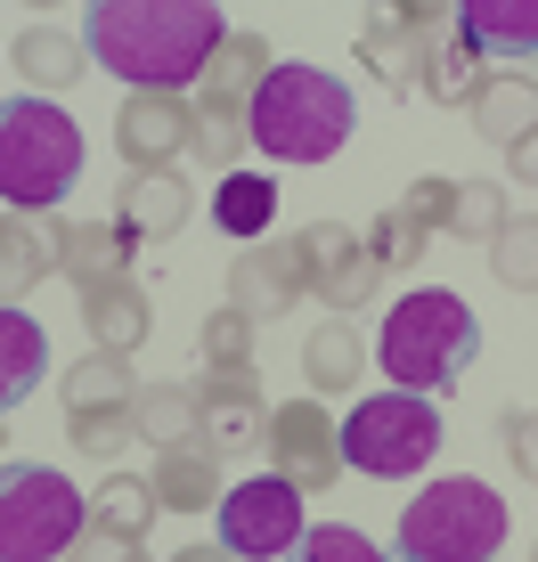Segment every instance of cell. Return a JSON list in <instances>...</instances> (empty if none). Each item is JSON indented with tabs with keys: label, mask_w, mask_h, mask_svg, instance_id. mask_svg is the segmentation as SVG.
<instances>
[{
	"label": "cell",
	"mask_w": 538,
	"mask_h": 562,
	"mask_svg": "<svg viewBox=\"0 0 538 562\" xmlns=\"http://www.w3.org/2000/svg\"><path fill=\"white\" fill-rule=\"evenodd\" d=\"M82 318H90V342H99V351L131 359L147 342V326H156V310H147V294L123 278V285H99V294L82 302Z\"/></svg>",
	"instance_id": "28"
},
{
	"label": "cell",
	"mask_w": 538,
	"mask_h": 562,
	"mask_svg": "<svg viewBox=\"0 0 538 562\" xmlns=\"http://www.w3.org/2000/svg\"><path fill=\"white\" fill-rule=\"evenodd\" d=\"M449 25L482 57H530L538 49V0H466Z\"/></svg>",
	"instance_id": "20"
},
{
	"label": "cell",
	"mask_w": 538,
	"mask_h": 562,
	"mask_svg": "<svg viewBox=\"0 0 538 562\" xmlns=\"http://www.w3.org/2000/svg\"><path fill=\"white\" fill-rule=\"evenodd\" d=\"M440 228H449V180H416L400 204H383V212H376L368 254H376V269H416Z\"/></svg>",
	"instance_id": "14"
},
{
	"label": "cell",
	"mask_w": 538,
	"mask_h": 562,
	"mask_svg": "<svg viewBox=\"0 0 538 562\" xmlns=\"http://www.w3.org/2000/svg\"><path fill=\"white\" fill-rule=\"evenodd\" d=\"M466 114H473V131H482L490 147H514V139L538 131V82L530 74H490V82L466 99Z\"/></svg>",
	"instance_id": "21"
},
{
	"label": "cell",
	"mask_w": 538,
	"mask_h": 562,
	"mask_svg": "<svg viewBox=\"0 0 538 562\" xmlns=\"http://www.w3.org/2000/svg\"><path fill=\"white\" fill-rule=\"evenodd\" d=\"M66 562H139V547H123V538H107V530H82L66 547Z\"/></svg>",
	"instance_id": "38"
},
{
	"label": "cell",
	"mask_w": 538,
	"mask_h": 562,
	"mask_svg": "<svg viewBox=\"0 0 538 562\" xmlns=\"http://www.w3.org/2000/svg\"><path fill=\"white\" fill-rule=\"evenodd\" d=\"M131 424H139V440L156 457L188 449V440H204V400H197V383H147L139 408H131Z\"/></svg>",
	"instance_id": "24"
},
{
	"label": "cell",
	"mask_w": 538,
	"mask_h": 562,
	"mask_svg": "<svg viewBox=\"0 0 538 562\" xmlns=\"http://www.w3.org/2000/svg\"><path fill=\"white\" fill-rule=\"evenodd\" d=\"M530 562H538V538H530Z\"/></svg>",
	"instance_id": "41"
},
{
	"label": "cell",
	"mask_w": 538,
	"mask_h": 562,
	"mask_svg": "<svg viewBox=\"0 0 538 562\" xmlns=\"http://www.w3.org/2000/svg\"><path fill=\"white\" fill-rule=\"evenodd\" d=\"M269 82V42L261 33H228L221 57L204 66V90L188 99V155L204 171H228L245 147V114H254V90Z\"/></svg>",
	"instance_id": "7"
},
{
	"label": "cell",
	"mask_w": 538,
	"mask_h": 562,
	"mask_svg": "<svg viewBox=\"0 0 538 562\" xmlns=\"http://www.w3.org/2000/svg\"><path fill=\"white\" fill-rule=\"evenodd\" d=\"M506 547V497L473 473H440L400 514V562H497Z\"/></svg>",
	"instance_id": "5"
},
{
	"label": "cell",
	"mask_w": 538,
	"mask_h": 562,
	"mask_svg": "<svg viewBox=\"0 0 538 562\" xmlns=\"http://www.w3.org/2000/svg\"><path fill=\"white\" fill-rule=\"evenodd\" d=\"M197 367H204V383H254V318L245 310H213L197 335Z\"/></svg>",
	"instance_id": "31"
},
{
	"label": "cell",
	"mask_w": 538,
	"mask_h": 562,
	"mask_svg": "<svg viewBox=\"0 0 538 562\" xmlns=\"http://www.w3.org/2000/svg\"><path fill=\"white\" fill-rule=\"evenodd\" d=\"M82 180V123L57 99H0V204L9 212H49Z\"/></svg>",
	"instance_id": "4"
},
{
	"label": "cell",
	"mask_w": 538,
	"mask_h": 562,
	"mask_svg": "<svg viewBox=\"0 0 538 562\" xmlns=\"http://www.w3.org/2000/svg\"><path fill=\"white\" fill-rule=\"evenodd\" d=\"M440 457V408L425 392H376L343 416V464L368 481H408Z\"/></svg>",
	"instance_id": "8"
},
{
	"label": "cell",
	"mask_w": 538,
	"mask_h": 562,
	"mask_svg": "<svg viewBox=\"0 0 538 562\" xmlns=\"http://www.w3.org/2000/svg\"><path fill=\"white\" fill-rule=\"evenodd\" d=\"M302 302V261L294 245H245L237 261H228V310H245V318H278V310Z\"/></svg>",
	"instance_id": "15"
},
{
	"label": "cell",
	"mask_w": 538,
	"mask_h": 562,
	"mask_svg": "<svg viewBox=\"0 0 538 562\" xmlns=\"http://www.w3.org/2000/svg\"><path fill=\"white\" fill-rule=\"evenodd\" d=\"M506 171H514V180H530V188H538V131H530V139H514V147H506Z\"/></svg>",
	"instance_id": "39"
},
{
	"label": "cell",
	"mask_w": 538,
	"mask_h": 562,
	"mask_svg": "<svg viewBox=\"0 0 538 562\" xmlns=\"http://www.w3.org/2000/svg\"><path fill=\"white\" fill-rule=\"evenodd\" d=\"M49 269H57L49 228H42V221H25V212H0V310H9L16 294H33Z\"/></svg>",
	"instance_id": "29"
},
{
	"label": "cell",
	"mask_w": 538,
	"mask_h": 562,
	"mask_svg": "<svg viewBox=\"0 0 538 562\" xmlns=\"http://www.w3.org/2000/svg\"><path fill=\"white\" fill-rule=\"evenodd\" d=\"M188 212H197V188L180 171H123V188H114V228L123 237H180Z\"/></svg>",
	"instance_id": "16"
},
{
	"label": "cell",
	"mask_w": 538,
	"mask_h": 562,
	"mask_svg": "<svg viewBox=\"0 0 538 562\" xmlns=\"http://www.w3.org/2000/svg\"><path fill=\"white\" fill-rule=\"evenodd\" d=\"M228 25L213 0H90L82 9V49L90 66H107L131 90H171L204 82V66L221 57Z\"/></svg>",
	"instance_id": "1"
},
{
	"label": "cell",
	"mask_w": 538,
	"mask_h": 562,
	"mask_svg": "<svg viewBox=\"0 0 538 562\" xmlns=\"http://www.w3.org/2000/svg\"><path fill=\"white\" fill-rule=\"evenodd\" d=\"M147 490H156L164 514H204V506H221V457L204 449V440H188V449H164L156 473H147Z\"/></svg>",
	"instance_id": "19"
},
{
	"label": "cell",
	"mask_w": 538,
	"mask_h": 562,
	"mask_svg": "<svg viewBox=\"0 0 538 562\" xmlns=\"http://www.w3.org/2000/svg\"><path fill=\"white\" fill-rule=\"evenodd\" d=\"M49 375V335L25 318V310H0V416L25 408Z\"/></svg>",
	"instance_id": "22"
},
{
	"label": "cell",
	"mask_w": 538,
	"mask_h": 562,
	"mask_svg": "<svg viewBox=\"0 0 538 562\" xmlns=\"http://www.w3.org/2000/svg\"><path fill=\"white\" fill-rule=\"evenodd\" d=\"M294 261H302V294H318V302H335V318L351 302H368L376 294V254H368V237L359 228H343V221H311L294 237Z\"/></svg>",
	"instance_id": "10"
},
{
	"label": "cell",
	"mask_w": 538,
	"mask_h": 562,
	"mask_svg": "<svg viewBox=\"0 0 538 562\" xmlns=\"http://www.w3.org/2000/svg\"><path fill=\"white\" fill-rule=\"evenodd\" d=\"M376 359L392 375V392H449L466 383V367L482 359V318L449 294V285H416L383 310V335H376Z\"/></svg>",
	"instance_id": "2"
},
{
	"label": "cell",
	"mask_w": 538,
	"mask_h": 562,
	"mask_svg": "<svg viewBox=\"0 0 538 562\" xmlns=\"http://www.w3.org/2000/svg\"><path fill=\"white\" fill-rule=\"evenodd\" d=\"M139 408V375L114 351H90L82 367H66V416H131Z\"/></svg>",
	"instance_id": "25"
},
{
	"label": "cell",
	"mask_w": 538,
	"mask_h": 562,
	"mask_svg": "<svg viewBox=\"0 0 538 562\" xmlns=\"http://www.w3.org/2000/svg\"><path fill=\"white\" fill-rule=\"evenodd\" d=\"M302 530H311V521H302V490L285 473H254V481H237V490H221V506H213V538L237 562L294 554Z\"/></svg>",
	"instance_id": "9"
},
{
	"label": "cell",
	"mask_w": 538,
	"mask_h": 562,
	"mask_svg": "<svg viewBox=\"0 0 538 562\" xmlns=\"http://www.w3.org/2000/svg\"><path fill=\"white\" fill-rule=\"evenodd\" d=\"M171 562H237V554H228V547H221V538H213V547H180V554H171Z\"/></svg>",
	"instance_id": "40"
},
{
	"label": "cell",
	"mask_w": 538,
	"mask_h": 562,
	"mask_svg": "<svg viewBox=\"0 0 538 562\" xmlns=\"http://www.w3.org/2000/svg\"><path fill=\"white\" fill-rule=\"evenodd\" d=\"M66 440L82 457H114L123 440H139V424H131V416H66Z\"/></svg>",
	"instance_id": "36"
},
{
	"label": "cell",
	"mask_w": 538,
	"mask_h": 562,
	"mask_svg": "<svg viewBox=\"0 0 538 562\" xmlns=\"http://www.w3.org/2000/svg\"><path fill=\"white\" fill-rule=\"evenodd\" d=\"M514 212H506V196H497L490 180H449V237H497Z\"/></svg>",
	"instance_id": "33"
},
{
	"label": "cell",
	"mask_w": 538,
	"mask_h": 562,
	"mask_svg": "<svg viewBox=\"0 0 538 562\" xmlns=\"http://www.w3.org/2000/svg\"><path fill=\"white\" fill-rule=\"evenodd\" d=\"M213 221H221V237L261 245L269 221H278V180H269V171H221L213 180Z\"/></svg>",
	"instance_id": "26"
},
{
	"label": "cell",
	"mask_w": 538,
	"mask_h": 562,
	"mask_svg": "<svg viewBox=\"0 0 538 562\" xmlns=\"http://www.w3.org/2000/svg\"><path fill=\"white\" fill-rule=\"evenodd\" d=\"M506 457H514V473H530V481H538V408L506 416Z\"/></svg>",
	"instance_id": "37"
},
{
	"label": "cell",
	"mask_w": 538,
	"mask_h": 562,
	"mask_svg": "<svg viewBox=\"0 0 538 562\" xmlns=\"http://www.w3.org/2000/svg\"><path fill=\"white\" fill-rule=\"evenodd\" d=\"M490 269H497V285H514V294H530L538 285V221H506L490 237Z\"/></svg>",
	"instance_id": "34"
},
{
	"label": "cell",
	"mask_w": 538,
	"mask_h": 562,
	"mask_svg": "<svg viewBox=\"0 0 538 562\" xmlns=\"http://www.w3.org/2000/svg\"><path fill=\"white\" fill-rule=\"evenodd\" d=\"M285 562H383V547L368 530H351V521H318V530L294 538V554Z\"/></svg>",
	"instance_id": "35"
},
{
	"label": "cell",
	"mask_w": 538,
	"mask_h": 562,
	"mask_svg": "<svg viewBox=\"0 0 538 562\" xmlns=\"http://www.w3.org/2000/svg\"><path fill=\"white\" fill-rule=\"evenodd\" d=\"M490 82V66H482V49H473L466 42V33H440V42H433V57H425V90H433V99L440 106H466L473 99V90H482Z\"/></svg>",
	"instance_id": "32"
},
{
	"label": "cell",
	"mask_w": 538,
	"mask_h": 562,
	"mask_svg": "<svg viewBox=\"0 0 538 562\" xmlns=\"http://www.w3.org/2000/svg\"><path fill=\"white\" fill-rule=\"evenodd\" d=\"M49 254H57V269H66L82 294L131 278V237H123L114 221H57V228H49Z\"/></svg>",
	"instance_id": "17"
},
{
	"label": "cell",
	"mask_w": 538,
	"mask_h": 562,
	"mask_svg": "<svg viewBox=\"0 0 538 562\" xmlns=\"http://www.w3.org/2000/svg\"><path fill=\"white\" fill-rule=\"evenodd\" d=\"M90 530V497L57 464H0V562H57Z\"/></svg>",
	"instance_id": "6"
},
{
	"label": "cell",
	"mask_w": 538,
	"mask_h": 562,
	"mask_svg": "<svg viewBox=\"0 0 538 562\" xmlns=\"http://www.w3.org/2000/svg\"><path fill=\"white\" fill-rule=\"evenodd\" d=\"M156 490H147L139 473H114L99 497H90V530H107V538H123V547H147V530H156Z\"/></svg>",
	"instance_id": "30"
},
{
	"label": "cell",
	"mask_w": 538,
	"mask_h": 562,
	"mask_svg": "<svg viewBox=\"0 0 538 562\" xmlns=\"http://www.w3.org/2000/svg\"><path fill=\"white\" fill-rule=\"evenodd\" d=\"M204 400V449L213 457H254L269 440V408L254 400V383H197Z\"/></svg>",
	"instance_id": "18"
},
{
	"label": "cell",
	"mask_w": 538,
	"mask_h": 562,
	"mask_svg": "<svg viewBox=\"0 0 538 562\" xmlns=\"http://www.w3.org/2000/svg\"><path fill=\"white\" fill-rule=\"evenodd\" d=\"M82 66H90V49L74 42L66 25H33V33H16V74H25L33 99H57V90H74V82H82Z\"/></svg>",
	"instance_id": "23"
},
{
	"label": "cell",
	"mask_w": 538,
	"mask_h": 562,
	"mask_svg": "<svg viewBox=\"0 0 538 562\" xmlns=\"http://www.w3.org/2000/svg\"><path fill=\"white\" fill-rule=\"evenodd\" d=\"M114 147H123L131 171H171L188 155V99L171 90H131L114 106Z\"/></svg>",
	"instance_id": "12"
},
{
	"label": "cell",
	"mask_w": 538,
	"mask_h": 562,
	"mask_svg": "<svg viewBox=\"0 0 538 562\" xmlns=\"http://www.w3.org/2000/svg\"><path fill=\"white\" fill-rule=\"evenodd\" d=\"M440 33H449L440 9H368V42H359V57H368L392 90H416Z\"/></svg>",
	"instance_id": "13"
},
{
	"label": "cell",
	"mask_w": 538,
	"mask_h": 562,
	"mask_svg": "<svg viewBox=\"0 0 538 562\" xmlns=\"http://www.w3.org/2000/svg\"><path fill=\"white\" fill-rule=\"evenodd\" d=\"M351 131H359V99L302 57L269 66V82L254 90V114H245V147H261L269 164H326Z\"/></svg>",
	"instance_id": "3"
},
{
	"label": "cell",
	"mask_w": 538,
	"mask_h": 562,
	"mask_svg": "<svg viewBox=\"0 0 538 562\" xmlns=\"http://www.w3.org/2000/svg\"><path fill=\"white\" fill-rule=\"evenodd\" d=\"M302 375H311V400L318 392H351L359 375H368V335H359L351 318H326L311 342H302Z\"/></svg>",
	"instance_id": "27"
},
{
	"label": "cell",
	"mask_w": 538,
	"mask_h": 562,
	"mask_svg": "<svg viewBox=\"0 0 538 562\" xmlns=\"http://www.w3.org/2000/svg\"><path fill=\"white\" fill-rule=\"evenodd\" d=\"M269 473H285L302 497L343 473V432H335V416H326L318 400H285V408H269Z\"/></svg>",
	"instance_id": "11"
}]
</instances>
